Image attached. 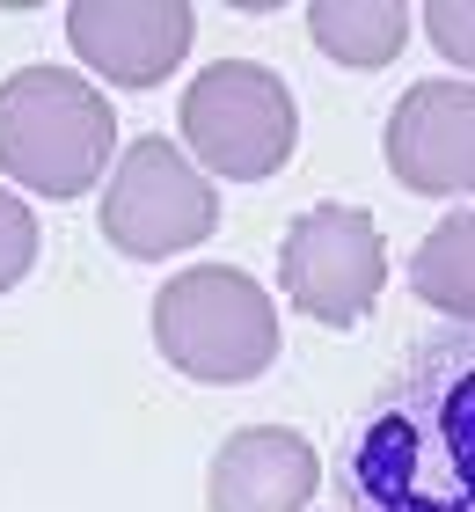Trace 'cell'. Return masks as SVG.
<instances>
[{
	"label": "cell",
	"mask_w": 475,
	"mask_h": 512,
	"mask_svg": "<svg viewBox=\"0 0 475 512\" xmlns=\"http://www.w3.org/2000/svg\"><path fill=\"white\" fill-rule=\"evenodd\" d=\"M359 512H475V337H432L344 454Z\"/></svg>",
	"instance_id": "obj_1"
},
{
	"label": "cell",
	"mask_w": 475,
	"mask_h": 512,
	"mask_svg": "<svg viewBox=\"0 0 475 512\" xmlns=\"http://www.w3.org/2000/svg\"><path fill=\"white\" fill-rule=\"evenodd\" d=\"M117 161V110L81 66H15L0 81V176L37 198H81Z\"/></svg>",
	"instance_id": "obj_2"
},
{
	"label": "cell",
	"mask_w": 475,
	"mask_h": 512,
	"mask_svg": "<svg viewBox=\"0 0 475 512\" xmlns=\"http://www.w3.org/2000/svg\"><path fill=\"white\" fill-rule=\"evenodd\" d=\"M278 344H285L278 300L242 264H190L154 293V352L183 381L249 388L278 366Z\"/></svg>",
	"instance_id": "obj_3"
},
{
	"label": "cell",
	"mask_w": 475,
	"mask_h": 512,
	"mask_svg": "<svg viewBox=\"0 0 475 512\" xmlns=\"http://www.w3.org/2000/svg\"><path fill=\"white\" fill-rule=\"evenodd\" d=\"M183 154L220 183H264L300 147V103L278 66L264 59H220L198 66L176 103Z\"/></svg>",
	"instance_id": "obj_4"
},
{
	"label": "cell",
	"mask_w": 475,
	"mask_h": 512,
	"mask_svg": "<svg viewBox=\"0 0 475 512\" xmlns=\"http://www.w3.org/2000/svg\"><path fill=\"white\" fill-rule=\"evenodd\" d=\"M95 227H103V242L117 256H132V264H169V256L212 242V227H220V191H212V176L176 147V139L147 132V139H132V147L110 161Z\"/></svg>",
	"instance_id": "obj_5"
},
{
	"label": "cell",
	"mask_w": 475,
	"mask_h": 512,
	"mask_svg": "<svg viewBox=\"0 0 475 512\" xmlns=\"http://www.w3.org/2000/svg\"><path fill=\"white\" fill-rule=\"evenodd\" d=\"M278 286L307 322H322V330H359L373 315L380 286H388L380 220L366 205H344V198L307 205L278 242Z\"/></svg>",
	"instance_id": "obj_6"
},
{
	"label": "cell",
	"mask_w": 475,
	"mask_h": 512,
	"mask_svg": "<svg viewBox=\"0 0 475 512\" xmlns=\"http://www.w3.org/2000/svg\"><path fill=\"white\" fill-rule=\"evenodd\" d=\"M380 154H388L395 183L417 198H475V81H410L380 125Z\"/></svg>",
	"instance_id": "obj_7"
},
{
	"label": "cell",
	"mask_w": 475,
	"mask_h": 512,
	"mask_svg": "<svg viewBox=\"0 0 475 512\" xmlns=\"http://www.w3.org/2000/svg\"><path fill=\"white\" fill-rule=\"evenodd\" d=\"M190 37H198V15L183 0H74L66 8V44L95 88H161L183 66Z\"/></svg>",
	"instance_id": "obj_8"
},
{
	"label": "cell",
	"mask_w": 475,
	"mask_h": 512,
	"mask_svg": "<svg viewBox=\"0 0 475 512\" xmlns=\"http://www.w3.org/2000/svg\"><path fill=\"white\" fill-rule=\"evenodd\" d=\"M322 483V454L285 425H242L220 439L205 469V512H307Z\"/></svg>",
	"instance_id": "obj_9"
},
{
	"label": "cell",
	"mask_w": 475,
	"mask_h": 512,
	"mask_svg": "<svg viewBox=\"0 0 475 512\" xmlns=\"http://www.w3.org/2000/svg\"><path fill=\"white\" fill-rule=\"evenodd\" d=\"M410 8H395V0H315L307 8V37H315L322 59L351 66V74H380V66L402 59V44H410Z\"/></svg>",
	"instance_id": "obj_10"
},
{
	"label": "cell",
	"mask_w": 475,
	"mask_h": 512,
	"mask_svg": "<svg viewBox=\"0 0 475 512\" xmlns=\"http://www.w3.org/2000/svg\"><path fill=\"white\" fill-rule=\"evenodd\" d=\"M410 293L424 300V308H439L446 322L475 330V205L446 213L432 235L417 242V256H410Z\"/></svg>",
	"instance_id": "obj_11"
},
{
	"label": "cell",
	"mask_w": 475,
	"mask_h": 512,
	"mask_svg": "<svg viewBox=\"0 0 475 512\" xmlns=\"http://www.w3.org/2000/svg\"><path fill=\"white\" fill-rule=\"evenodd\" d=\"M37 242H44V227L30 213V198L0 183V293H15L37 271Z\"/></svg>",
	"instance_id": "obj_12"
},
{
	"label": "cell",
	"mask_w": 475,
	"mask_h": 512,
	"mask_svg": "<svg viewBox=\"0 0 475 512\" xmlns=\"http://www.w3.org/2000/svg\"><path fill=\"white\" fill-rule=\"evenodd\" d=\"M424 37L439 44L446 66H468L475 74V0H432L424 8Z\"/></svg>",
	"instance_id": "obj_13"
}]
</instances>
